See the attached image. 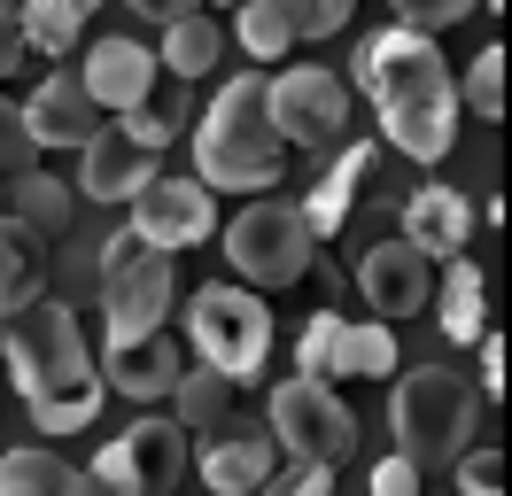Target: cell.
Returning <instances> with one entry per match:
<instances>
[{
    "instance_id": "1",
    "label": "cell",
    "mask_w": 512,
    "mask_h": 496,
    "mask_svg": "<svg viewBox=\"0 0 512 496\" xmlns=\"http://www.w3.org/2000/svg\"><path fill=\"white\" fill-rule=\"evenodd\" d=\"M350 70H357V86L373 93L388 140L412 155V163H443L450 140H458V78H450L443 47L388 24L357 47Z\"/></svg>"
},
{
    "instance_id": "2",
    "label": "cell",
    "mask_w": 512,
    "mask_h": 496,
    "mask_svg": "<svg viewBox=\"0 0 512 496\" xmlns=\"http://www.w3.org/2000/svg\"><path fill=\"white\" fill-rule=\"evenodd\" d=\"M280 171H288V148H280L272 109H264V78L241 70L218 86V101L194 124V179L210 194H256L264 202L280 186Z\"/></svg>"
},
{
    "instance_id": "3",
    "label": "cell",
    "mask_w": 512,
    "mask_h": 496,
    "mask_svg": "<svg viewBox=\"0 0 512 496\" xmlns=\"http://www.w3.org/2000/svg\"><path fill=\"white\" fill-rule=\"evenodd\" d=\"M474 427H481V388L450 365H412L388 396V434H396V458L412 465L419 481L443 473L474 450Z\"/></svg>"
},
{
    "instance_id": "4",
    "label": "cell",
    "mask_w": 512,
    "mask_h": 496,
    "mask_svg": "<svg viewBox=\"0 0 512 496\" xmlns=\"http://www.w3.org/2000/svg\"><path fill=\"white\" fill-rule=\"evenodd\" d=\"M187 341H194V365L225 372V380L241 388V380H256V372H264V357H272V310H264V295L233 287V279L194 287V303H187Z\"/></svg>"
},
{
    "instance_id": "5",
    "label": "cell",
    "mask_w": 512,
    "mask_h": 496,
    "mask_svg": "<svg viewBox=\"0 0 512 496\" xmlns=\"http://www.w3.org/2000/svg\"><path fill=\"white\" fill-rule=\"evenodd\" d=\"M0 357H8V372H16V396L24 403L94 372L70 303H32V310H16V318H0Z\"/></svg>"
},
{
    "instance_id": "6",
    "label": "cell",
    "mask_w": 512,
    "mask_h": 496,
    "mask_svg": "<svg viewBox=\"0 0 512 496\" xmlns=\"http://www.w3.org/2000/svg\"><path fill=\"white\" fill-rule=\"evenodd\" d=\"M311 256H319V241H311V225H303L295 202H249V210L225 225V264L241 272L249 295L295 287V279L311 272Z\"/></svg>"
},
{
    "instance_id": "7",
    "label": "cell",
    "mask_w": 512,
    "mask_h": 496,
    "mask_svg": "<svg viewBox=\"0 0 512 496\" xmlns=\"http://www.w3.org/2000/svg\"><path fill=\"white\" fill-rule=\"evenodd\" d=\"M101 318H109V341H148L163 334V310H171V256H156L148 241H117L101 248Z\"/></svg>"
},
{
    "instance_id": "8",
    "label": "cell",
    "mask_w": 512,
    "mask_h": 496,
    "mask_svg": "<svg viewBox=\"0 0 512 496\" xmlns=\"http://www.w3.org/2000/svg\"><path fill=\"white\" fill-rule=\"evenodd\" d=\"M264 427H272V442H280L288 458L326 465V473L357 450L350 403L334 396V388H319V380H280V388H272V411H264Z\"/></svg>"
},
{
    "instance_id": "9",
    "label": "cell",
    "mask_w": 512,
    "mask_h": 496,
    "mask_svg": "<svg viewBox=\"0 0 512 496\" xmlns=\"http://www.w3.org/2000/svg\"><path fill=\"white\" fill-rule=\"evenodd\" d=\"M396 372V334L381 318H342V310H311V326L295 341V380H388Z\"/></svg>"
},
{
    "instance_id": "10",
    "label": "cell",
    "mask_w": 512,
    "mask_h": 496,
    "mask_svg": "<svg viewBox=\"0 0 512 496\" xmlns=\"http://www.w3.org/2000/svg\"><path fill=\"white\" fill-rule=\"evenodd\" d=\"M264 109H272L280 148H326L350 132V86L326 62H295L280 78H264Z\"/></svg>"
},
{
    "instance_id": "11",
    "label": "cell",
    "mask_w": 512,
    "mask_h": 496,
    "mask_svg": "<svg viewBox=\"0 0 512 496\" xmlns=\"http://www.w3.org/2000/svg\"><path fill=\"white\" fill-rule=\"evenodd\" d=\"M94 473L125 481L132 496H171V481L187 473V427L163 419V411H148V419H132L117 442H101Z\"/></svg>"
},
{
    "instance_id": "12",
    "label": "cell",
    "mask_w": 512,
    "mask_h": 496,
    "mask_svg": "<svg viewBox=\"0 0 512 496\" xmlns=\"http://www.w3.org/2000/svg\"><path fill=\"white\" fill-rule=\"evenodd\" d=\"M132 241H148L156 256H171V248H194V241H210L218 233V202H210V186L202 179H163L148 194H132V225H125Z\"/></svg>"
},
{
    "instance_id": "13",
    "label": "cell",
    "mask_w": 512,
    "mask_h": 496,
    "mask_svg": "<svg viewBox=\"0 0 512 496\" xmlns=\"http://www.w3.org/2000/svg\"><path fill=\"white\" fill-rule=\"evenodd\" d=\"M272 473H280V442H272V427H256V419H225V427H210V442H202V489H210V496H256Z\"/></svg>"
},
{
    "instance_id": "14",
    "label": "cell",
    "mask_w": 512,
    "mask_h": 496,
    "mask_svg": "<svg viewBox=\"0 0 512 496\" xmlns=\"http://www.w3.org/2000/svg\"><path fill=\"white\" fill-rule=\"evenodd\" d=\"M357 295L373 303V318H412V310H427V295H435V279H427V256H419L412 241H373L365 256H357Z\"/></svg>"
},
{
    "instance_id": "15",
    "label": "cell",
    "mask_w": 512,
    "mask_h": 496,
    "mask_svg": "<svg viewBox=\"0 0 512 496\" xmlns=\"http://www.w3.org/2000/svg\"><path fill=\"white\" fill-rule=\"evenodd\" d=\"M148 186H156V155L140 148L125 124H101L94 140L78 148V194L86 202H132Z\"/></svg>"
},
{
    "instance_id": "16",
    "label": "cell",
    "mask_w": 512,
    "mask_h": 496,
    "mask_svg": "<svg viewBox=\"0 0 512 496\" xmlns=\"http://www.w3.org/2000/svg\"><path fill=\"white\" fill-rule=\"evenodd\" d=\"M78 86H86V101H94V109L132 117V109H148L156 55H148L140 39H94V47H86V70H78Z\"/></svg>"
},
{
    "instance_id": "17",
    "label": "cell",
    "mask_w": 512,
    "mask_h": 496,
    "mask_svg": "<svg viewBox=\"0 0 512 496\" xmlns=\"http://www.w3.org/2000/svg\"><path fill=\"white\" fill-rule=\"evenodd\" d=\"M396 241H412L427 264H435V256L458 264L466 241H474V202H466L458 186H412V194H404V233H396Z\"/></svg>"
},
{
    "instance_id": "18",
    "label": "cell",
    "mask_w": 512,
    "mask_h": 496,
    "mask_svg": "<svg viewBox=\"0 0 512 496\" xmlns=\"http://www.w3.org/2000/svg\"><path fill=\"white\" fill-rule=\"evenodd\" d=\"M94 372H101V388H117V396H132V403H156V396L179 388L187 357H179L171 334H148V341H109Z\"/></svg>"
},
{
    "instance_id": "19",
    "label": "cell",
    "mask_w": 512,
    "mask_h": 496,
    "mask_svg": "<svg viewBox=\"0 0 512 496\" xmlns=\"http://www.w3.org/2000/svg\"><path fill=\"white\" fill-rule=\"evenodd\" d=\"M24 132H32V148H86V140L101 132V109L86 101L78 70L39 78V93L24 101Z\"/></svg>"
},
{
    "instance_id": "20",
    "label": "cell",
    "mask_w": 512,
    "mask_h": 496,
    "mask_svg": "<svg viewBox=\"0 0 512 496\" xmlns=\"http://www.w3.org/2000/svg\"><path fill=\"white\" fill-rule=\"evenodd\" d=\"M365 171H373V148H365V140H350V148L334 155V171L311 186V202H295V210H303V225H311V241H326V233H342V225H350Z\"/></svg>"
},
{
    "instance_id": "21",
    "label": "cell",
    "mask_w": 512,
    "mask_h": 496,
    "mask_svg": "<svg viewBox=\"0 0 512 496\" xmlns=\"http://www.w3.org/2000/svg\"><path fill=\"white\" fill-rule=\"evenodd\" d=\"M47 295V241L24 233L16 217H0V318L32 310Z\"/></svg>"
},
{
    "instance_id": "22",
    "label": "cell",
    "mask_w": 512,
    "mask_h": 496,
    "mask_svg": "<svg viewBox=\"0 0 512 496\" xmlns=\"http://www.w3.org/2000/svg\"><path fill=\"white\" fill-rule=\"evenodd\" d=\"M233 39H241L256 62H280L295 39H311V0H241Z\"/></svg>"
},
{
    "instance_id": "23",
    "label": "cell",
    "mask_w": 512,
    "mask_h": 496,
    "mask_svg": "<svg viewBox=\"0 0 512 496\" xmlns=\"http://www.w3.org/2000/svg\"><path fill=\"white\" fill-rule=\"evenodd\" d=\"M435 326H443V341H474V349H481V334H489V287H481V264H474V256L443 264Z\"/></svg>"
},
{
    "instance_id": "24",
    "label": "cell",
    "mask_w": 512,
    "mask_h": 496,
    "mask_svg": "<svg viewBox=\"0 0 512 496\" xmlns=\"http://www.w3.org/2000/svg\"><path fill=\"white\" fill-rule=\"evenodd\" d=\"M8 217L39 233V241H70V225H78V202H70L63 179H47V171H24V179H8Z\"/></svg>"
},
{
    "instance_id": "25",
    "label": "cell",
    "mask_w": 512,
    "mask_h": 496,
    "mask_svg": "<svg viewBox=\"0 0 512 496\" xmlns=\"http://www.w3.org/2000/svg\"><path fill=\"white\" fill-rule=\"evenodd\" d=\"M225 55V31L210 24V16H179V24H163V47H156V70H171V78H210Z\"/></svg>"
},
{
    "instance_id": "26",
    "label": "cell",
    "mask_w": 512,
    "mask_h": 496,
    "mask_svg": "<svg viewBox=\"0 0 512 496\" xmlns=\"http://www.w3.org/2000/svg\"><path fill=\"white\" fill-rule=\"evenodd\" d=\"M171 419H179L187 434L225 427V419H233V380L210 372V365H187V372H179V388H171Z\"/></svg>"
},
{
    "instance_id": "27",
    "label": "cell",
    "mask_w": 512,
    "mask_h": 496,
    "mask_svg": "<svg viewBox=\"0 0 512 496\" xmlns=\"http://www.w3.org/2000/svg\"><path fill=\"white\" fill-rule=\"evenodd\" d=\"M24 8V47L32 55H70V39H86L101 0H16Z\"/></svg>"
},
{
    "instance_id": "28",
    "label": "cell",
    "mask_w": 512,
    "mask_h": 496,
    "mask_svg": "<svg viewBox=\"0 0 512 496\" xmlns=\"http://www.w3.org/2000/svg\"><path fill=\"white\" fill-rule=\"evenodd\" d=\"M0 496H78V465H63L39 442H24V450L0 458Z\"/></svg>"
},
{
    "instance_id": "29",
    "label": "cell",
    "mask_w": 512,
    "mask_h": 496,
    "mask_svg": "<svg viewBox=\"0 0 512 496\" xmlns=\"http://www.w3.org/2000/svg\"><path fill=\"white\" fill-rule=\"evenodd\" d=\"M466 109L474 117H505V47H481L466 62Z\"/></svg>"
},
{
    "instance_id": "30",
    "label": "cell",
    "mask_w": 512,
    "mask_h": 496,
    "mask_svg": "<svg viewBox=\"0 0 512 496\" xmlns=\"http://www.w3.org/2000/svg\"><path fill=\"white\" fill-rule=\"evenodd\" d=\"M24 171H39V148H32V132H24V101L0 93V186L24 179Z\"/></svg>"
},
{
    "instance_id": "31",
    "label": "cell",
    "mask_w": 512,
    "mask_h": 496,
    "mask_svg": "<svg viewBox=\"0 0 512 496\" xmlns=\"http://www.w3.org/2000/svg\"><path fill=\"white\" fill-rule=\"evenodd\" d=\"M450 481H458V496H505V450L474 442L466 458L450 465Z\"/></svg>"
},
{
    "instance_id": "32",
    "label": "cell",
    "mask_w": 512,
    "mask_h": 496,
    "mask_svg": "<svg viewBox=\"0 0 512 496\" xmlns=\"http://www.w3.org/2000/svg\"><path fill=\"white\" fill-rule=\"evenodd\" d=\"M388 8H396V31H419V39H435L443 24L474 16L481 0H388Z\"/></svg>"
},
{
    "instance_id": "33",
    "label": "cell",
    "mask_w": 512,
    "mask_h": 496,
    "mask_svg": "<svg viewBox=\"0 0 512 496\" xmlns=\"http://www.w3.org/2000/svg\"><path fill=\"white\" fill-rule=\"evenodd\" d=\"M256 496H334V473H326V465L288 458V465H280V473H272V481H264Z\"/></svg>"
},
{
    "instance_id": "34",
    "label": "cell",
    "mask_w": 512,
    "mask_h": 496,
    "mask_svg": "<svg viewBox=\"0 0 512 496\" xmlns=\"http://www.w3.org/2000/svg\"><path fill=\"white\" fill-rule=\"evenodd\" d=\"M117 124H125V132H132L148 155H163L171 140H179V117H171V109H132V117H117Z\"/></svg>"
},
{
    "instance_id": "35",
    "label": "cell",
    "mask_w": 512,
    "mask_h": 496,
    "mask_svg": "<svg viewBox=\"0 0 512 496\" xmlns=\"http://www.w3.org/2000/svg\"><path fill=\"white\" fill-rule=\"evenodd\" d=\"M24 55H32V47H24V8H16V0H0V78H8V70H24Z\"/></svg>"
},
{
    "instance_id": "36",
    "label": "cell",
    "mask_w": 512,
    "mask_h": 496,
    "mask_svg": "<svg viewBox=\"0 0 512 496\" xmlns=\"http://www.w3.org/2000/svg\"><path fill=\"white\" fill-rule=\"evenodd\" d=\"M373 496H419V473L404 458H381L373 465Z\"/></svg>"
},
{
    "instance_id": "37",
    "label": "cell",
    "mask_w": 512,
    "mask_h": 496,
    "mask_svg": "<svg viewBox=\"0 0 512 496\" xmlns=\"http://www.w3.org/2000/svg\"><path fill=\"white\" fill-rule=\"evenodd\" d=\"M350 8L357 0H311V39H334V31L350 24Z\"/></svg>"
},
{
    "instance_id": "38",
    "label": "cell",
    "mask_w": 512,
    "mask_h": 496,
    "mask_svg": "<svg viewBox=\"0 0 512 496\" xmlns=\"http://www.w3.org/2000/svg\"><path fill=\"white\" fill-rule=\"evenodd\" d=\"M497 388H505V341L481 334V396H497Z\"/></svg>"
},
{
    "instance_id": "39",
    "label": "cell",
    "mask_w": 512,
    "mask_h": 496,
    "mask_svg": "<svg viewBox=\"0 0 512 496\" xmlns=\"http://www.w3.org/2000/svg\"><path fill=\"white\" fill-rule=\"evenodd\" d=\"M148 24H179V16H202V0H132Z\"/></svg>"
},
{
    "instance_id": "40",
    "label": "cell",
    "mask_w": 512,
    "mask_h": 496,
    "mask_svg": "<svg viewBox=\"0 0 512 496\" xmlns=\"http://www.w3.org/2000/svg\"><path fill=\"white\" fill-rule=\"evenodd\" d=\"M78 496H132L125 481H109V473H94V465H86V473H78Z\"/></svg>"
},
{
    "instance_id": "41",
    "label": "cell",
    "mask_w": 512,
    "mask_h": 496,
    "mask_svg": "<svg viewBox=\"0 0 512 496\" xmlns=\"http://www.w3.org/2000/svg\"><path fill=\"white\" fill-rule=\"evenodd\" d=\"M0 217H8V186H0Z\"/></svg>"
},
{
    "instance_id": "42",
    "label": "cell",
    "mask_w": 512,
    "mask_h": 496,
    "mask_svg": "<svg viewBox=\"0 0 512 496\" xmlns=\"http://www.w3.org/2000/svg\"><path fill=\"white\" fill-rule=\"evenodd\" d=\"M225 8H241V0H225Z\"/></svg>"
}]
</instances>
